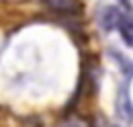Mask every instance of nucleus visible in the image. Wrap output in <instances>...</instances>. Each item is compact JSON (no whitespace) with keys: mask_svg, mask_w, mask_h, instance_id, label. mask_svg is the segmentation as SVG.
<instances>
[{"mask_svg":"<svg viewBox=\"0 0 133 127\" xmlns=\"http://www.w3.org/2000/svg\"><path fill=\"white\" fill-rule=\"evenodd\" d=\"M121 18H123V16L119 15V10H117L115 6H109V8H104V10H102L100 23H102V27H104L107 31H111V29L119 27V21H121Z\"/></svg>","mask_w":133,"mask_h":127,"instance_id":"nucleus-1","label":"nucleus"},{"mask_svg":"<svg viewBox=\"0 0 133 127\" xmlns=\"http://www.w3.org/2000/svg\"><path fill=\"white\" fill-rule=\"evenodd\" d=\"M119 29H121V35H123L125 43L133 47V23L127 21V18H121L119 21Z\"/></svg>","mask_w":133,"mask_h":127,"instance_id":"nucleus-2","label":"nucleus"},{"mask_svg":"<svg viewBox=\"0 0 133 127\" xmlns=\"http://www.w3.org/2000/svg\"><path fill=\"white\" fill-rule=\"evenodd\" d=\"M47 2L55 10H74L76 8V0H47Z\"/></svg>","mask_w":133,"mask_h":127,"instance_id":"nucleus-3","label":"nucleus"}]
</instances>
